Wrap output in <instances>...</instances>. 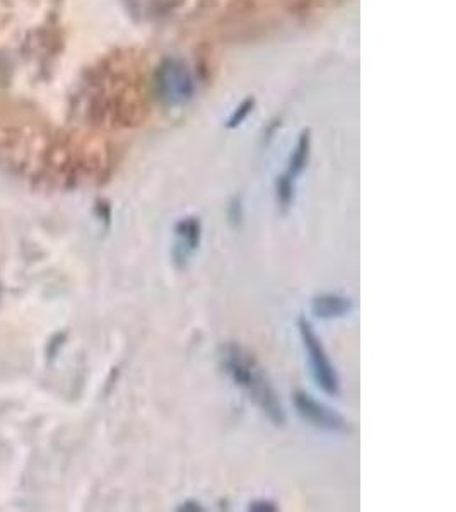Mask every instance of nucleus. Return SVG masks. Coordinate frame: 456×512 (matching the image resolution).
<instances>
[{
	"label": "nucleus",
	"instance_id": "nucleus-1",
	"mask_svg": "<svg viewBox=\"0 0 456 512\" xmlns=\"http://www.w3.org/2000/svg\"><path fill=\"white\" fill-rule=\"evenodd\" d=\"M221 359H223L224 371L229 374V378L233 379L234 384L240 386L248 398L257 403L275 425L284 424L286 417H284L279 396L272 388L257 359L240 345L234 344L224 347Z\"/></svg>",
	"mask_w": 456,
	"mask_h": 512
},
{
	"label": "nucleus",
	"instance_id": "nucleus-2",
	"mask_svg": "<svg viewBox=\"0 0 456 512\" xmlns=\"http://www.w3.org/2000/svg\"><path fill=\"white\" fill-rule=\"evenodd\" d=\"M299 333L303 338L304 349H306V354L310 359L311 373H313L316 383L328 395H339V376L335 373V367L328 359L320 338L316 337L308 321L299 320Z\"/></svg>",
	"mask_w": 456,
	"mask_h": 512
},
{
	"label": "nucleus",
	"instance_id": "nucleus-3",
	"mask_svg": "<svg viewBox=\"0 0 456 512\" xmlns=\"http://www.w3.org/2000/svg\"><path fill=\"white\" fill-rule=\"evenodd\" d=\"M294 407L298 410L299 417L306 420L308 424L315 425L316 429L339 432V434L351 432V427L342 415L327 407L325 403L316 402L313 396L304 391L294 393Z\"/></svg>",
	"mask_w": 456,
	"mask_h": 512
},
{
	"label": "nucleus",
	"instance_id": "nucleus-4",
	"mask_svg": "<svg viewBox=\"0 0 456 512\" xmlns=\"http://www.w3.org/2000/svg\"><path fill=\"white\" fill-rule=\"evenodd\" d=\"M202 226L197 217L182 219L175 226V248H173V260L180 268H185L190 256L199 248Z\"/></svg>",
	"mask_w": 456,
	"mask_h": 512
},
{
	"label": "nucleus",
	"instance_id": "nucleus-5",
	"mask_svg": "<svg viewBox=\"0 0 456 512\" xmlns=\"http://www.w3.org/2000/svg\"><path fill=\"white\" fill-rule=\"evenodd\" d=\"M311 309L318 318L332 320V318L349 315L354 309V303L349 297L340 296V294H322L311 301Z\"/></svg>",
	"mask_w": 456,
	"mask_h": 512
},
{
	"label": "nucleus",
	"instance_id": "nucleus-6",
	"mask_svg": "<svg viewBox=\"0 0 456 512\" xmlns=\"http://www.w3.org/2000/svg\"><path fill=\"white\" fill-rule=\"evenodd\" d=\"M277 507L269 501L253 502L250 504V511H275Z\"/></svg>",
	"mask_w": 456,
	"mask_h": 512
},
{
	"label": "nucleus",
	"instance_id": "nucleus-7",
	"mask_svg": "<svg viewBox=\"0 0 456 512\" xmlns=\"http://www.w3.org/2000/svg\"><path fill=\"white\" fill-rule=\"evenodd\" d=\"M202 507L199 506V504H195V502H187V504H183L182 507H180V511H200Z\"/></svg>",
	"mask_w": 456,
	"mask_h": 512
}]
</instances>
